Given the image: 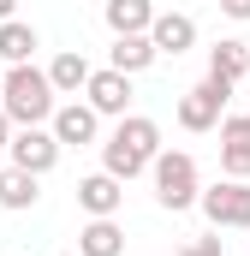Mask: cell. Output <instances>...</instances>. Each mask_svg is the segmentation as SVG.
Returning a JSON list of instances; mask_svg holds the SVG:
<instances>
[{
  "label": "cell",
  "instance_id": "cell-24",
  "mask_svg": "<svg viewBox=\"0 0 250 256\" xmlns=\"http://www.w3.org/2000/svg\"><path fill=\"white\" fill-rule=\"evenodd\" d=\"M244 78H250V72H244Z\"/></svg>",
  "mask_w": 250,
  "mask_h": 256
},
{
  "label": "cell",
  "instance_id": "cell-12",
  "mask_svg": "<svg viewBox=\"0 0 250 256\" xmlns=\"http://www.w3.org/2000/svg\"><path fill=\"white\" fill-rule=\"evenodd\" d=\"M78 256H125V232L114 214H96L84 232H78Z\"/></svg>",
  "mask_w": 250,
  "mask_h": 256
},
{
  "label": "cell",
  "instance_id": "cell-11",
  "mask_svg": "<svg viewBox=\"0 0 250 256\" xmlns=\"http://www.w3.org/2000/svg\"><path fill=\"white\" fill-rule=\"evenodd\" d=\"M78 208L96 220V214H120L125 208V185L114 173H90V179H78Z\"/></svg>",
  "mask_w": 250,
  "mask_h": 256
},
{
  "label": "cell",
  "instance_id": "cell-22",
  "mask_svg": "<svg viewBox=\"0 0 250 256\" xmlns=\"http://www.w3.org/2000/svg\"><path fill=\"white\" fill-rule=\"evenodd\" d=\"M12 12H18V0H0V24H6V18H12Z\"/></svg>",
  "mask_w": 250,
  "mask_h": 256
},
{
  "label": "cell",
  "instance_id": "cell-5",
  "mask_svg": "<svg viewBox=\"0 0 250 256\" xmlns=\"http://www.w3.org/2000/svg\"><path fill=\"white\" fill-rule=\"evenodd\" d=\"M196 208L208 214V226H250V179H220L208 191H196Z\"/></svg>",
  "mask_w": 250,
  "mask_h": 256
},
{
  "label": "cell",
  "instance_id": "cell-17",
  "mask_svg": "<svg viewBox=\"0 0 250 256\" xmlns=\"http://www.w3.org/2000/svg\"><path fill=\"white\" fill-rule=\"evenodd\" d=\"M36 173H24V167H0V208H36Z\"/></svg>",
  "mask_w": 250,
  "mask_h": 256
},
{
  "label": "cell",
  "instance_id": "cell-21",
  "mask_svg": "<svg viewBox=\"0 0 250 256\" xmlns=\"http://www.w3.org/2000/svg\"><path fill=\"white\" fill-rule=\"evenodd\" d=\"M6 143H12V120L0 114V149H6Z\"/></svg>",
  "mask_w": 250,
  "mask_h": 256
},
{
  "label": "cell",
  "instance_id": "cell-10",
  "mask_svg": "<svg viewBox=\"0 0 250 256\" xmlns=\"http://www.w3.org/2000/svg\"><path fill=\"white\" fill-rule=\"evenodd\" d=\"M220 173L226 179H250V114H226L220 120Z\"/></svg>",
  "mask_w": 250,
  "mask_h": 256
},
{
  "label": "cell",
  "instance_id": "cell-6",
  "mask_svg": "<svg viewBox=\"0 0 250 256\" xmlns=\"http://www.w3.org/2000/svg\"><path fill=\"white\" fill-rule=\"evenodd\" d=\"M6 155H12V167H24V173H36V179L60 167V143H54L48 126H18L12 143H6Z\"/></svg>",
  "mask_w": 250,
  "mask_h": 256
},
{
  "label": "cell",
  "instance_id": "cell-3",
  "mask_svg": "<svg viewBox=\"0 0 250 256\" xmlns=\"http://www.w3.org/2000/svg\"><path fill=\"white\" fill-rule=\"evenodd\" d=\"M149 173H155V202H161V208H173V214L190 208L196 191H202V185H196V161H190L185 149H161V155L149 161Z\"/></svg>",
  "mask_w": 250,
  "mask_h": 256
},
{
  "label": "cell",
  "instance_id": "cell-8",
  "mask_svg": "<svg viewBox=\"0 0 250 256\" xmlns=\"http://www.w3.org/2000/svg\"><path fill=\"white\" fill-rule=\"evenodd\" d=\"M84 102L102 114V120H125V108H131V78L114 72V66H90V84H84Z\"/></svg>",
  "mask_w": 250,
  "mask_h": 256
},
{
  "label": "cell",
  "instance_id": "cell-13",
  "mask_svg": "<svg viewBox=\"0 0 250 256\" xmlns=\"http://www.w3.org/2000/svg\"><path fill=\"white\" fill-rule=\"evenodd\" d=\"M155 60H161V54H155V42H149V36H114V48H108V66L125 72V78L149 72Z\"/></svg>",
  "mask_w": 250,
  "mask_h": 256
},
{
  "label": "cell",
  "instance_id": "cell-9",
  "mask_svg": "<svg viewBox=\"0 0 250 256\" xmlns=\"http://www.w3.org/2000/svg\"><path fill=\"white\" fill-rule=\"evenodd\" d=\"M143 36L155 42V54H173V60H179V54L196 48V18H190V12H155Z\"/></svg>",
  "mask_w": 250,
  "mask_h": 256
},
{
  "label": "cell",
  "instance_id": "cell-2",
  "mask_svg": "<svg viewBox=\"0 0 250 256\" xmlns=\"http://www.w3.org/2000/svg\"><path fill=\"white\" fill-rule=\"evenodd\" d=\"M54 108H60V96H54L48 72H42L36 60L6 66V72H0V114L12 120V131H18V126H48Z\"/></svg>",
  "mask_w": 250,
  "mask_h": 256
},
{
  "label": "cell",
  "instance_id": "cell-4",
  "mask_svg": "<svg viewBox=\"0 0 250 256\" xmlns=\"http://www.w3.org/2000/svg\"><path fill=\"white\" fill-rule=\"evenodd\" d=\"M226 102H232V84H220V78L190 84L185 96H179V126L185 131H214L220 114H226Z\"/></svg>",
  "mask_w": 250,
  "mask_h": 256
},
{
  "label": "cell",
  "instance_id": "cell-14",
  "mask_svg": "<svg viewBox=\"0 0 250 256\" xmlns=\"http://www.w3.org/2000/svg\"><path fill=\"white\" fill-rule=\"evenodd\" d=\"M102 18H108V30H114V36H143V30H149V18H155V0H108V6H102Z\"/></svg>",
  "mask_w": 250,
  "mask_h": 256
},
{
  "label": "cell",
  "instance_id": "cell-20",
  "mask_svg": "<svg viewBox=\"0 0 250 256\" xmlns=\"http://www.w3.org/2000/svg\"><path fill=\"white\" fill-rule=\"evenodd\" d=\"M220 12H226V18H238V24H244V18H250V0H220Z\"/></svg>",
  "mask_w": 250,
  "mask_h": 256
},
{
  "label": "cell",
  "instance_id": "cell-7",
  "mask_svg": "<svg viewBox=\"0 0 250 256\" xmlns=\"http://www.w3.org/2000/svg\"><path fill=\"white\" fill-rule=\"evenodd\" d=\"M48 131H54V143H60V149H84V143H96V137H102V114H96L90 102H78V96H72V102H60V108L48 114Z\"/></svg>",
  "mask_w": 250,
  "mask_h": 256
},
{
  "label": "cell",
  "instance_id": "cell-1",
  "mask_svg": "<svg viewBox=\"0 0 250 256\" xmlns=\"http://www.w3.org/2000/svg\"><path fill=\"white\" fill-rule=\"evenodd\" d=\"M161 155V126L143 114H125L120 126L102 137V173H114L120 185H131L137 173H149V161Z\"/></svg>",
  "mask_w": 250,
  "mask_h": 256
},
{
  "label": "cell",
  "instance_id": "cell-16",
  "mask_svg": "<svg viewBox=\"0 0 250 256\" xmlns=\"http://www.w3.org/2000/svg\"><path fill=\"white\" fill-rule=\"evenodd\" d=\"M48 84H54V96H78L84 84H90V60L78 54V48H66L48 60Z\"/></svg>",
  "mask_w": 250,
  "mask_h": 256
},
{
  "label": "cell",
  "instance_id": "cell-15",
  "mask_svg": "<svg viewBox=\"0 0 250 256\" xmlns=\"http://www.w3.org/2000/svg\"><path fill=\"white\" fill-rule=\"evenodd\" d=\"M36 48H42L36 24H24V18H6V24H0V60H6V66L36 60Z\"/></svg>",
  "mask_w": 250,
  "mask_h": 256
},
{
  "label": "cell",
  "instance_id": "cell-18",
  "mask_svg": "<svg viewBox=\"0 0 250 256\" xmlns=\"http://www.w3.org/2000/svg\"><path fill=\"white\" fill-rule=\"evenodd\" d=\"M244 72H250V48H244V42H214V48H208V78L238 84Z\"/></svg>",
  "mask_w": 250,
  "mask_h": 256
},
{
  "label": "cell",
  "instance_id": "cell-23",
  "mask_svg": "<svg viewBox=\"0 0 250 256\" xmlns=\"http://www.w3.org/2000/svg\"><path fill=\"white\" fill-rule=\"evenodd\" d=\"M66 256H78V250H66Z\"/></svg>",
  "mask_w": 250,
  "mask_h": 256
},
{
  "label": "cell",
  "instance_id": "cell-19",
  "mask_svg": "<svg viewBox=\"0 0 250 256\" xmlns=\"http://www.w3.org/2000/svg\"><path fill=\"white\" fill-rule=\"evenodd\" d=\"M226 244L214 238V232H202V238H190V244H179V256H220Z\"/></svg>",
  "mask_w": 250,
  "mask_h": 256
}]
</instances>
